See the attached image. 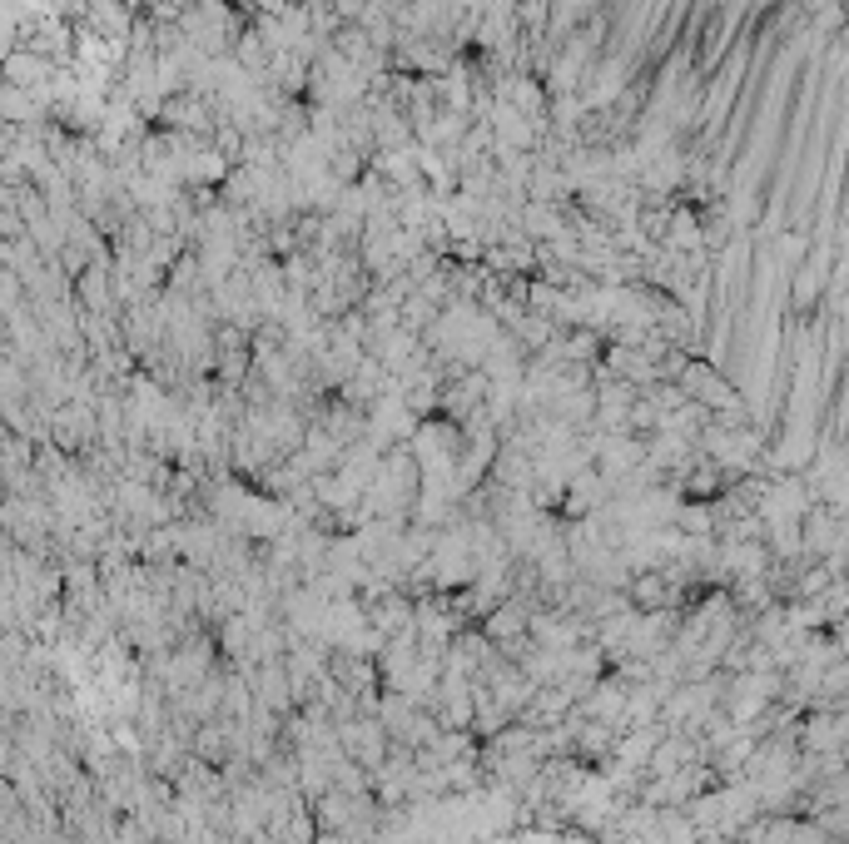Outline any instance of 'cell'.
<instances>
[{
  "label": "cell",
  "instance_id": "1",
  "mask_svg": "<svg viewBox=\"0 0 849 844\" xmlns=\"http://www.w3.org/2000/svg\"><path fill=\"white\" fill-rule=\"evenodd\" d=\"M318 844H348V840H338V835H323V840H318Z\"/></svg>",
  "mask_w": 849,
  "mask_h": 844
}]
</instances>
